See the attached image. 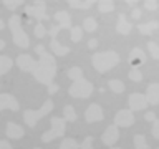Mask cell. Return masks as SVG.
Returning a JSON list of instances; mask_svg holds the SVG:
<instances>
[{
    "label": "cell",
    "instance_id": "1",
    "mask_svg": "<svg viewBox=\"0 0 159 149\" xmlns=\"http://www.w3.org/2000/svg\"><path fill=\"white\" fill-rule=\"evenodd\" d=\"M35 53H38L40 60L38 61L33 60L32 68H30V73L33 74L38 83L47 84L48 86L50 83H53L55 74H57V61H55V56L45 50V47L42 43L35 47Z\"/></svg>",
    "mask_w": 159,
    "mask_h": 149
},
{
    "label": "cell",
    "instance_id": "2",
    "mask_svg": "<svg viewBox=\"0 0 159 149\" xmlns=\"http://www.w3.org/2000/svg\"><path fill=\"white\" fill-rule=\"evenodd\" d=\"M91 63H93V68L96 70L98 73H106L119 63V55L116 52H113V50L98 52V53H93Z\"/></svg>",
    "mask_w": 159,
    "mask_h": 149
},
{
    "label": "cell",
    "instance_id": "3",
    "mask_svg": "<svg viewBox=\"0 0 159 149\" xmlns=\"http://www.w3.org/2000/svg\"><path fill=\"white\" fill-rule=\"evenodd\" d=\"M8 28H10V33H12L13 43L20 48H28L30 38L22 27V18H20V15H12V17L8 18Z\"/></svg>",
    "mask_w": 159,
    "mask_h": 149
},
{
    "label": "cell",
    "instance_id": "4",
    "mask_svg": "<svg viewBox=\"0 0 159 149\" xmlns=\"http://www.w3.org/2000/svg\"><path fill=\"white\" fill-rule=\"evenodd\" d=\"M53 108H55L53 101H52V99H47V101L43 103V106H40V109H25V111H23V121H25V124H27L28 128H35L40 119L47 116Z\"/></svg>",
    "mask_w": 159,
    "mask_h": 149
},
{
    "label": "cell",
    "instance_id": "5",
    "mask_svg": "<svg viewBox=\"0 0 159 149\" xmlns=\"http://www.w3.org/2000/svg\"><path fill=\"white\" fill-rule=\"evenodd\" d=\"M93 89H94L93 83H91V81H88V79H84V78L81 76V78L75 79L73 84L68 88V94H70L71 98L84 99V98H89V96H91Z\"/></svg>",
    "mask_w": 159,
    "mask_h": 149
},
{
    "label": "cell",
    "instance_id": "6",
    "mask_svg": "<svg viewBox=\"0 0 159 149\" xmlns=\"http://www.w3.org/2000/svg\"><path fill=\"white\" fill-rule=\"evenodd\" d=\"M50 124H52V126H50V129L42 134V141H43V142H52V141H55V139H58V138H61L63 134H65L66 121H65L63 118L53 116L52 119H50Z\"/></svg>",
    "mask_w": 159,
    "mask_h": 149
},
{
    "label": "cell",
    "instance_id": "7",
    "mask_svg": "<svg viewBox=\"0 0 159 149\" xmlns=\"http://www.w3.org/2000/svg\"><path fill=\"white\" fill-rule=\"evenodd\" d=\"M25 13L32 18H37L38 22L50 18L48 13H47V5H45L43 0H35L32 5H27V7H25Z\"/></svg>",
    "mask_w": 159,
    "mask_h": 149
},
{
    "label": "cell",
    "instance_id": "8",
    "mask_svg": "<svg viewBox=\"0 0 159 149\" xmlns=\"http://www.w3.org/2000/svg\"><path fill=\"white\" fill-rule=\"evenodd\" d=\"M134 124V114L131 109H119L114 114V126L119 128H129Z\"/></svg>",
    "mask_w": 159,
    "mask_h": 149
},
{
    "label": "cell",
    "instance_id": "9",
    "mask_svg": "<svg viewBox=\"0 0 159 149\" xmlns=\"http://www.w3.org/2000/svg\"><path fill=\"white\" fill-rule=\"evenodd\" d=\"M103 118H104L103 108L96 103L89 104L86 108V111H84V119H86V123H99V121H103Z\"/></svg>",
    "mask_w": 159,
    "mask_h": 149
},
{
    "label": "cell",
    "instance_id": "10",
    "mask_svg": "<svg viewBox=\"0 0 159 149\" xmlns=\"http://www.w3.org/2000/svg\"><path fill=\"white\" fill-rule=\"evenodd\" d=\"M128 106H129V109H131L133 113L134 111H143V109H146V106H148L146 96H144L143 93H133V94H129Z\"/></svg>",
    "mask_w": 159,
    "mask_h": 149
},
{
    "label": "cell",
    "instance_id": "11",
    "mask_svg": "<svg viewBox=\"0 0 159 149\" xmlns=\"http://www.w3.org/2000/svg\"><path fill=\"white\" fill-rule=\"evenodd\" d=\"M5 109H10V111H18L20 104H18L17 98H15L13 94L0 93V111H5Z\"/></svg>",
    "mask_w": 159,
    "mask_h": 149
},
{
    "label": "cell",
    "instance_id": "12",
    "mask_svg": "<svg viewBox=\"0 0 159 149\" xmlns=\"http://www.w3.org/2000/svg\"><path fill=\"white\" fill-rule=\"evenodd\" d=\"M118 139H119V131H118V126H114V124L108 126L101 134V141L104 146H114L118 142Z\"/></svg>",
    "mask_w": 159,
    "mask_h": 149
},
{
    "label": "cell",
    "instance_id": "13",
    "mask_svg": "<svg viewBox=\"0 0 159 149\" xmlns=\"http://www.w3.org/2000/svg\"><path fill=\"white\" fill-rule=\"evenodd\" d=\"M5 134H7V138H10V139H22L23 134H25V129L17 123H7V126H5Z\"/></svg>",
    "mask_w": 159,
    "mask_h": 149
},
{
    "label": "cell",
    "instance_id": "14",
    "mask_svg": "<svg viewBox=\"0 0 159 149\" xmlns=\"http://www.w3.org/2000/svg\"><path fill=\"white\" fill-rule=\"evenodd\" d=\"M146 101L148 104H151V106H156L159 103V84L157 83H151L146 89Z\"/></svg>",
    "mask_w": 159,
    "mask_h": 149
},
{
    "label": "cell",
    "instance_id": "15",
    "mask_svg": "<svg viewBox=\"0 0 159 149\" xmlns=\"http://www.w3.org/2000/svg\"><path fill=\"white\" fill-rule=\"evenodd\" d=\"M55 22L57 25H60L61 28H71V17H70L68 12H65V10H58L57 13L53 15Z\"/></svg>",
    "mask_w": 159,
    "mask_h": 149
},
{
    "label": "cell",
    "instance_id": "16",
    "mask_svg": "<svg viewBox=\"0 0 159 149\" xmlns=\"http://www.w3.org/2000/svg\"><path fill=\"white\" fill-rule=\"evenodd\" d=\"M131 28H133V25L129 23V20L124 17L123 13H119L118 23H116V32L121 33V35H129V33H131Z\"/></svg>",
    "mask_w": 159,
    "mask_h": 149
},
{
    "label": "cell",
    "instance_id": "17",
    "mask_svg": "<svg viewBox=\"0 0 159 149\" xmlns=\"http://www.w3.org/2000/svg\"><path fill=\"white\" fill-rule=\"evenodd\" d=\"M50 48H52V53L57 55V56H65V55L70 53V48L66 47V45H60L57 38L50 40Z\"/></svg>",
    "mask_w": 159,
    "mask_h": 149
},
{
    "label": "cell",
    "instance_id": "18",
    "mask_svg": "<svg viewBox=\"0 0 159 149\" xmlns=\"http://www.w3.org/2000/svg\"><path fill=\"white\" fill-rule=\"evenodd\" d=\"M159 27V22L157 20H152V22H148V23H139L138 25V30L141 32L143 35H152V32H156Z\"/></svg>",
    "mask_w": 159,
    "mask_h": 149
},
{
    "label": "cell",
    "instance_id": "19",
    "mask_svg": "<svg viewBox=\"0 0 159 149\" xmlns=\"http://www.w3.org/2000/svg\"><path fill=\"white\" fill-rule=\"evenodd\" d=\"M144 61V53L141 48H133L129 53V63L133 65V68H138V63Z\"/></svg>",
    "mask_w": 159,
    "mask_h": 149
},
{
    "label": "cell",
    "instance_id": "20",
    "mask_svg": "<svg viewBox=\"0 0 159 149\" xmlns=\"http://www.w3.org/2000/svg\"><path fill=\"white\" fill-rule=\"evenodd\" d=\"M76 118H78V114H76V111H75V108L71 106V104H66V106L63 108V119L68 121V123H75Z\"/></svg>",
    "mask_w": 159,
    "mask_h": 149
},
{
    "label": "cell",
    "instance_id": "21",
    "mask_svg": "<svg viewBox=\"0 0 159 149\" xmlns=\"http://www.w3.org/2000/svg\"><path fill=\"white\" fill-rule=\"evenodd\" d=\"M108 88L116 94H121V93H124V89H126V86H124V83L121 81V79H109Z\"/></svg>",
    "mask_w": 159,
    "mask_h": 149
},
{
    "label": "cell",
    "instance_id": "22",
    "mask_svg": "<svg viewBox=\"0 0 159 149\" xmlns=\"http://www.w3.org/2000/svg\"><path fill=\"white\" fill-rule=\"evenodd\" d=\"M12 66H13V60L10 56H5V55H0V76L7 73Z\"/></svg>",
    "mask_w": 159,
    "mask_h": 149
},
{
    "label": "cell",
    "instance_id": "23",
    "mask_svg": "<svg viewBox=\"0 0 159 149\" xmlns=\"http://www.w3.org/2000/svg\"><path fill=\"white\" fill-rule=\"evenodd\" d=\"M98 10L99 13H111L114 10V2L113 0H98Z\"/></svg>",
    "mask_w": 159,
    "mask_h": 149
},
{
    "label": "cell",
    "instance_id": "24",
    "mask_svg": "<svg viewBox=\"0 0 159 149\" xmlns=\"http://www.w3.org/2000/svg\"><path fill=\"white\" fill-rule=\"evenodd\" d=\"M134 147L136 149H151L149 142L146 141V136H143V134H136L134 136Z\"/></svg>",
    "mask_w": 159,
    "mask_h": 149
},
{
    "label": "cell",
    "instance_id": "25",
    "mask_svg": "<svg viewBox=\"0 0 159 149\" xmlns=\"http://www.w3.org/2000/svg\"><path fill=\"white\" fill-rule=\"evenodd\" d=\"M81 28L84 30V32L93 33L94 30L98 28V23H96V20H94L93 17H88V18H84V22H83V25H81Z\"/></svg>",
    "mask_w": 159,
    "mask_h": 149
},
{
    "label": "cell",
    "instance_id": "26",
    "mask_svg": "<svg viewBox=\"0 0 159 149\" xmlns=\"http://www.w3.org/2000/svg\"><path fill=\"white\" fill-rule=\"evenodd\" d=\"M60 149H80V144L73 138H65L60 144Z\"/></svg>",
    "mask_w": 159,
    "mask_h": 149
},
{
    "label": "cell",
    "instance_id": "27",
    "mask_svg": "<svg viewBox=\"0 0 159 149\" xmlns=\"http://www.w3.org/2000/svg\"><path fill=\"white\" fill-rule=\"evenodd\" d=\"M83 37V28L81 27H71L70 28V38H71V42L78 43L80 40Z\"/></svg>",
    "mask_w": 159,
    "mask_h": 149
},
{
    "label": "cell",
    "instance_id": "28",
    "mask_svg": "<svg viewBox=\"0 0 159 149\" xmlns=\"http://www.w3.org/2000/svg\"><path fill=\"white\" fill-rule=\"evenodd\" d=\"M128 76H129L131 81L139 83L143 79V73H141V70H139V68H131V70H129V73H128Z\"/></svg>",
    "mask_w": 159,
    "mask_h": 149
},
{
    "label": "cell",
    "instance_id": "29",
    "mask_svg": "<svg viewBox=\"0 0 159 149\" xmlns=\"http://www.w3.org/2000/svg\"><path fill=\"white\" fill-rule=\"evenodd\" d=\"M68 78L70 79H73V81H75V79H78V78H81L83 76V70L81 68H80V66H73V68H70L68 70Z\"/></svg>",
    "mask_w": 159,
    "mask_h": 149
},
{
    "label": "cell",
    "instance_id": "30",
    "mask_svg": "<svg viewBox=\"0 0 159 149\" xmlns=\"http://www.w3.org/2000/svg\"><path fill=\"white\" fill-rule=\"evenodd\" d=\"M148 50L154 60H159V45L156 42H148Z\"/></svg>",
    "mask_w": 159,
    "mask_h": 149
},
{
    "label": "cell",
    "instance_id": "31",
    "mask_svg": "<svg viewBox=\"0 0 159 149\" xmlns=\"http://www.w3.org/2000/svg\"><path fill=\"white\" fill-rule=\"evenodd\" d=\"M2 2H3V5H5L8 10H12V12H13V10H17L20 5L25 2V0H2Z\"/></svg>",
    "mask_w": 159,
    "mask_h": 149
},
{
    "label": "cell",
    "instance_id": "32",
    "mask_svg": "<svg viewBox=\"0 0 159 149\" xmlns=\"http://www.w3.org/2000/svg\"><path fill=\"white\" fill-rule=\"evenodd\" d=\"M45 35H47V28L42 25V22H38L37 25H35V37H37V38H43Z\"/></svg>",
    "mask_w": 159,
    "mask_h": 149
},
{
    "label": "cell",
    "instance_id": "33",
    "mask_svg": "<svg viewBox=\"0 0 159 149\" xmlns=\"http://www.w3.org/2000/svg\"><path fill=\"white\" fill-rule=\"evenodd\" d=\"M93 136H86L80 144V149H93Z\"/></svg>",
    "mask_w": 159,
    "mask_h": 149
},
{
    "label": "cell",
    "instance_id": "34",
    "mask_svg": "<svg viewBox=\"0 0 159 149\" xmlns=\"http://www.w3.org/2000/svg\"><path fill=\"white\" fill-rule=\"evenodd\" d=\"M66 2H68V5H70L71 8H89L86 3H84V2H80V0H66Z\"/></svg>",
    "mask_w": 159,
    "mask_h": 149
},
{
    "label": "cell",
    "instance_id": "35",
    "mask_svg": "<svg viewBox=\"0 0 159 149\" xmlns=\"http://www.w3.org/2000/svg\"><path fill=\"white\" fill-rule=\"evenodd\" d=\"M144 8L151 10V12L157 10V0H144Z\"/></svg>",
    "mask_w": 159,
    "mask_h": 149
},
{
    "label": "cell",
    "instance_id": "36",
    "mask_svg": "<svg viewBox=\"0 0 159 149\" xmlns=\"http://www.w3.org/2000/svg\"><path fill=\"white\" fill-rule=\"evenodd\" d=\"M151 133H152V138L154 139H159V119H154V121H152Z\"/></svg>",
    "mask_w": 159,
    "mask_h": 149
},
{
    "label": "cell",
    "instance_id": "37",
    "mask_svg": "<svg viewBox=\"0 0 159 149\" xmlns=\"http://www.w3.org/2000/svg\"><path fill=\"white\" fill-rule=\"evenodd\" d=\"M60 30H63L61 27H60V25H55V27H52V28H50V37H52V38H57V35H58V32H60Z\"/></svg>",
    "mask_w": 159,
    "mask_h": 149
},
{
    "label": "cell",
    "instance_id": "38",
    "mask_svg": "<svg viewBox=\"0 0 159 149\" xmlns=\"http://www.w3.org/2000/svg\"><path fill=\"white\" fill-rule=\"evenodd\" d=\"M141 10H139V8H133V12H131V17H133V20H139V18H141Z\"/></svg>",
    "mask_w": 159,
    "mask_h": 149
},
{
    "label": "cell",
    "instance_id": "39",
    "mask_svg": "<svg viewBox=\"0 0 159 149\" xmlns=\"http://www.w3.org/2000/svg\"><path fill=\"white\" fill-rule=\"evenodd\" d=\"M0 149H13V147L10 146L8 141H5V139H0Z\"/></svg>",
    "mask_w": 159,
    "mask_h": 149
},
{
    "label": "cell",
    "instance_id": "40",
    "mask_svg": "<svg viewBox=\"0 0 159 149\" xmlns=\"http://www.w3.org/2000/svg\"><path fill=\"white\" fill-rule=\"evenodd\" d=\"M57 91H58V84L50 83V84H48V93H50V94H53V93H57Z\"/></svg>",
    "mask_w": 159,
    "mask_h": 149
},
{
    "label": "cell",
    "instance_id": "41",
    "mask_svg": "<svg viewBox=\"0 0 159 149\" xmlns=\"http://www.w3.org/2000/svg\"><path fill=\"white\" fill-rule=\"evenodd\" d=\"M144 119H146V121H154V119H156V114H154L152 111H148L146 116H144Z\"/></svg>",
    "mask_w": 159,
    "mask_h": 149
},
{
    "label": "cell",
    "instance_id": "42",
    "mask_svg": "<svg viewBox=\"0 0 159 149\" xmlns=\"http://www.w3.org/2000/svg\"><path fill=\"white\" fill-rule=\"evenodd\" d=\"M88 47L91 48V50H94V48L98 47V42H96V40H94V38H93V40H89V42H88Z\"/></svg>",
    "mask_w": 159,
    "mask_h": 149
},
{
    "label": "cell",
    "instance_id": "43",
    "mask_svg": "<svg viewBox=\"0 0 159 149\" xmlns=\"http://www.w3.org/2000/svg\"><path fill=\"white\" fill-rule=\"evenodd\" d=\"M94 2H98V0H84V3H86L88 7H91V5H93Z\"/></svg>",
    "mask_w": 159,
    "mask_h": 149
},
{
    "label": "cell",
    "instance_id": "44",
    "mask_svg": "<svg viewBox=\"0 0 159 149\" xmlns=\"http://www.w3.org/2000/svg\"><path fill=\"white\" fill-rule=\"evenodd\" d=\"M124 2H126V3H129V5H134V3H138L139 0H124Z\"/></svg>",
    "mask_w": 159,
    "mask_h": 149
},
{
    "label": "cell",
    "instance_id": "45",
    "mask_svg": "<svg viewBox=\"0 0 159 149\" xmlns=\"http://www.w3.org/2000/svg\"><path fill=\"white\" fill-rule=\"evenodd\" d=\"M5 48V42H3V40H0V50H3Z\"/></svg>",
    "mask_w": 159,
    "mask_h": 149
},
{
    "label": "cell",
    "instance_id": "46",
    "mask_svg": "<svg viewBox=\"0 0 159 149\" xmlns=\"http://www.w3.org/2000/svg\"><path fill=\"white\" fill-rule=\"evenodd\" d=\"M5 28V23H3V20H0V30H3Z\"/></svg>",
    "mask_w": 159,
    "mask_h": 149
},
{
    "label": "cell",
    "instance_id": "47",
    "mask_svg": "<svg viewBox=\"0 0 159 149\" xmlns=\"http://www.w3.org/2000/svg\"><path fill=\"white\" fill-rule=\"evenodd\" d=\"M109 149H121V147H116V146H109Z\"/></svg>",
    "mask_w": 159,
    "mask_h": 149
},
{
    "label": "cell",
    "instance_id": "48",
    "mask_svg": "<svg viewBox=\"0 0 159 149\" xmlns=\"http://www.w3.org/2000/svg\"><path fill=\"white\" fill-rule=\"evenodd\" d=\"M33 149H40V147H33Z\"/></svg>",
    "mask_w": 159,
    "mask_h": 149
}]
</instances>
